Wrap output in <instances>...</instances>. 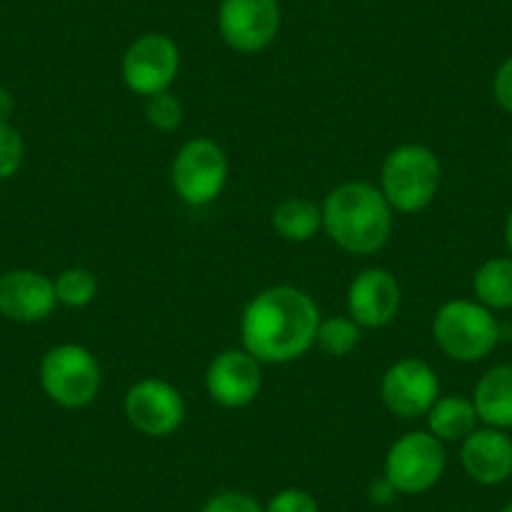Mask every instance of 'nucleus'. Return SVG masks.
<instances>
[{
	"label": "nucleus",
	"mask_w": 512,
	"mask_h": 512,
	"mask_svg": "<svg viewBox=\"0 0 512 512\" xmlns=\"http://www.w3.org/2000/svg\"><path fill=\"white\" fill-rule=\"evenodd\" d=\"M322 322L317 302L304 289L279 284L249 299L241 314V347L262 364L302 359L317 342Z\"/></svg>",
	"instance_id": "nucleus-1"
},
{
	"label": "nucleus",
	"mask_w": 512,
	"mask_h": 512,
	"mask_svg": "<svg viewBox=\"0 0 512 512\" xmlns=\"http://www.w3.org/2000/svg\"><path fill=\"white\" fill-rule=\"evenodd\" d=\"M322 229L347 254H377L395 229V209L379 186L347 181L327 194L322 204Z\"/></svg>",
	"instance_id": "nucleus-2"
},
{
	"label": "nucleus",
	"mask_w": 512,
	"mask_h": 512,
	"mask_svg": "<svg viewBox=\"0 0 512 512\" xmlns=\"http://www.w3.org/2000/svg\"><path fill=\"white\" fill-rule=\"evenodd\" d=\"M442 164L425 144H402L392 149L379 171V191L400 214H417L437 199Z\"/></svg>",
	"instance_id": "nucleus-3"
},
{
	"label": "nucleus",
	"mask_w": 512,
	"mask_h": 512,
	"mask_svg": "<svg viewBox=\"0 0 512 512\" xmlns=\"http://www.w3.org/2000/svg\"><path fill=\"white\" fill-rule=\"evenodd\" d=\"M38 382L53 405L63 410H83L101 392V362L83 344H56L43 354Z\"/></svg>",
	"instance_id": "nucleus-4"
},
{
	"label": "nucleus",
	"mask_w": 512,
	"mask_h": 512,
	"mask_svg": "<svg viewBox=\"0 0 512 512\" xmlns=\"http://www.w3.org/2000/svg\"><path fill=\"white\" fill-rule=\"evenodd\" d=\"M432 337L445 357L472 364L485 359L497 347L500 324L495 314L480 302L452 299L437 309L432 319Z\"/></svg>",
	"instance_id": "nucleus-5"
},
{
	"label": "nucleus",
	"mask_w": 512,
	"mask_h": 512,
	"mask_svg": "<svg viewBox=\"0 0 512 512\" xmlns=\"http://www.w3.org/2000/svg\"><path fill=\"white\" fill-rule=\"evenodd\" d=\"M447 467L445 442L427 430H412L392 442L384 457V477L400 495H422L442 480Z\"/></svg>",
	"instance_id": "nucleus-6"
},
{
	"label": "nucleus",
	"mask_w": 512,
	"mask_h": 512,
	"mask_svg": "<svg viewBox=\"0 0 512 512\" xmlns=\"http://www.w3.org/2000/svg\"><path fill=\"white\" fill-rule=\"evenodd\" d=\"M229 181V159L216 141L191 139L174 156L171 164V186L184 204L209 206L226 189Z\"/></svg>",
	"instance_id": "nucleus-7"
},
{
	"label": "nucleus",
	"mask_w": 512,
	"mask_h": 512,
	"mask_svg": "<svg viewBox=\"0 0 512 512\" xmlns=\"http://www.w3.org/2000/svg\"><path fill=\"white\" fill-rule=\"evenodd\" d=\"M181 68V51L164 33H146L126 48L121 61L123 83L136 96L151 98L171 91Z\"/></svg>",
	"instance_id": "nucleus-8"
},
{
	"label": "nucleus",
	"mask_w": 512,
	"mask_h": 512,
	"mask_svg": "<svg viewBox=\"0 0 512 512\" xmlns=\"http://www.w3.org/2000/svg\"><path fill=\"white\" fill-rule=\"evenodd\" d=\"M128 425L146 437H169L184 425L186 402L174 384L159 377H144L128 387L123 397Z\"/></svg>",
	"instance_id": "nucleus-9"
},
{
	"label": "nucleus",
	"mask_w": 512,
	"mask_h": 512,
	"mask_svg": "<svg viewBox=\"0 0 512 512\" xmlns=\"http://www.w3.org/2000/svg\"><path fill=\"white\" fill-rule=\"evenodd\" d=\"M216 23L229 48L239 53H262L277 41L282 6L279 0H221Z\"/></svg>",
	"instance_id": "nucleus-10"
},
{
	"label": "nucleus",
	"mask_w": 512,
	"mask_h": 512,
	"mask_svg": "<svg viewBox=\"0 0 512 512\" xmlns=\"http://www.w3.org/2000/svg\"><path fill=\"white\" fill-rule=\"evenodd\" d=\"M379 397L395 417L417 420V417H425L440 400V377L425 359H397L382 374Z\"/></svg>",
	"instance_id": "nucleus-11"
},
{
	"label": "nucleus",
	"mask_w": 512,
	"mask_h": 512,
	"mask_svg": "<svg viewBox=\"0 0 512 512\" xmlns=\"http://www.w3.org/2000/svg\"><path fill=\"white\" fill-rule=\"evenodd\" d=\"M262 362L251 357L244 347L224 349L206 367V392L211 400L226 410H241L262 392Z\"/></svg>",
	"instance_id": "nucleus-12"
},
{
	"label": "nucleus",
	"mask_w": 512,
	"mask_h": 512,
	"mask_svg": "<svg viewBox=\"0 0 512 512\" xmlns=\"http://www.w3.org/2000/svg\"><path fill=\"white\" fill-rule=\"evenodd\" d=\"M400 307L402 287L390 269H362L347 289V314L362 329L387 327L397 319Z\"/></svg>",
	"instance_id": "nucleus-13"
},
{
	"label": "nucleus",
	"mask_w": 512,
	"mask_h": 512,
	"mask_svg": "<svg viewBox=\"0 0 512 512\" xmlns=\"http://www.w3.org/2000/svg\"><path fill=\"white\" fill-rule=\"evenodd\" d=\"M58 307L53 279L36 269H8L0 274V317L16 324H38Z\"/></svg>",
	"instance_id": "nucleus-14"
},
{
	"label": "nucleus",
	"mask_w": 512,
	"mask_h": 512,
	"mask_svg": "<svg viewBox=\"0 0 512 512\" xmlns=\"http://www.w3.org/2000/svg\"><path fill=\"white\" fill-rule=\"evenodd\" d=\"M460 462L477 485H502L512 477V437L497 427H477L462 440Z\"/></svg>",
	"instance_id": "nucleus-15"
},
{
	"label": "nucleus",
	"mask_w": 512,
	"mask_h": 512,
	"mask_svg": "<svg viewBox=\"0 0 512 512\" xmlns=\"http://www.w3.org/2000/svg\"><path fill=\"white\" fill-rule=\"evenodd\" d=\"M472 405L485 427L512 430V364H497L477 379Z\"/></svg>",
	"instance_id": "nucleus-16"
},
{
	"label": "nucleus",
	"mask_w": 512,
	"mask_h": 512,
	"mask_svg": "<svg viewBox=\"0 0 512 512\" xmlns=\"http://www.w3.org/2000/svg\"><path fill=\"white\" fill-rule=\"evenodd\" d=\"M425 417L427 432H432L440 442H462L477 430L480 422L475 405L465 395L440 397Z\"/></svg>",
	"instance_id": "nucleus-17"
},
{
	"label": "nucleus",
	"mask_w": 512,
	"mask_h": 512,
	"mask_svg": "<svg viewBox=\"0 0 512 512\" xmlns=\"http://www.w3.org/2000/svg\"><path fill=\"white\" fill-rule=\"evenodd\" d=\"M272 226L284 241L304 244L322 231V206L304 196H289L272 211Z\"/></svg>",
	"instance_id": "nucleus-18"
},
{
	"label": "nucleus",
	"mask_w": 512,
	"mask_h": 512,
	"mask_svg": "<svg viewBox=\"0 0 512 512\" xmlns=\"http://www.w3.org/2000/svg\"><path fill=\"white\" fill-rule=\"evenodd\" d=\"M472 292L490 312L512 309V256L487 259L472 277Z\"/></svg>",
	"instance_id": "nucleus-19"
},
{
	"label": "nucleus",
	"mask_w": 512,
	"mask_h": 512,
	"mask_svg": "<svg viewBox=\"0 0 512 512\" xmlns=\"http://www.w3.org/2000/svg\"><path fill=\"white\" fill-rule=\"evenodd\" d=\"M359 339H362V327L349 314L347 317H327L319 322L314 347L327 357H347L357 349Z\"/></svg>",
	"instance_id": "nucleus-20"
},
{
	"label": "nucleus",
	"mask_w": 512,
	"mask_h": 512,
	"mask_svg": "<svg viewBox=\"0 0 512 512\" xmlns=\"http://www.w3.org/2000/svg\"><path fill=\"white\" fill-rule=\"evenodd\" d=\"M53 287H56L58 304L68 309H83L96 299L98 279L91 269L71 267L53 279Z\"/></svg>",
	"instance_id": "nucleus-21"
},
{
	"label": "nucleus",
	"mask_w": 512,
	"mask_h": 512,
	"mask_svg": "<svg viewBox=\"0 0 512 512\" xmlns=\"http://www.w3.org/2000/svg\"><path fill=\"white\" fill-rule=\"evenodd\" d=\"M184 103L174 96L171 91L156 93V96L146 98V121L156 128V131H176L184 123Z\"/></svg>",
	"instance_id": "nucleus-22"
},
{
	"label": "nucleus",
	"mask_w": 512,
	"mask_h": 512,
	"mask_svg": "<svg viewBox=\"0 0 512 512\" xmlns=\"http://www.w3.org/2000/svg\"><path fill=\"white\" fill-rule=\"evenodd\" d=\"M26 161V141L11 121H0V181H8L21 171Z\"/></svg>",
	"instance_id": "nucleus-23"
},
{
	"label": "nucleus",
	"mask_w": 512,
	"mask_h": 512,
	"mask_svg": "<svg viewBox=\"0 0 512 512\" xmlns=\"http://www.w3.org/2000/svg\"><path fill=\"white\" fill-rule=\"evenodd\" d=\"M267 512H319V502L312 492L302 487H287L279 490L264 507Z\"/></svg>",
	"instance_id": "nucleus-24"
},
{
	"label": "nucleus",
	"mask_w": 512,
	"mask_h": 512,
	"mask_svg": "<svg viewBox=\"0 0 512 512\" xmlns=\"http://www.w3.org/2000/svg\"><path fill=\"white\" fill-rule=\"evenodd\" d=\"M201 512H267L262 502H256V497L246 495L239 490H224L206 500Z\"/></svg>",
	"instance_id": "nucleus-25"
},
{
	"label": "nucleus",
	"mask_w": 512,
	"mask_h": 512,
	"mask_svg": "<svg viewBox=\"0 0 512 512\" xmlns=\"http://www.w3.org/2000/svg\"><path fill=\"white\" fill-rule=\"evenodd\" d=\"M492 96L502 111L512 113V56L497 68L495 78H492Z\"/></svg>",
	"instance_id": "nucleus-26"
},
{
	"label": "nucleus",
	"mask_w": 512,
	"mask_h": 512,
	"mask_svg": "<svg viewBox=\"0 0 512 512\" xmlns=\"http://www.w3.org/2000/svg\"><path fill=\"white\" fill-rule=\"evenodd\" d=\"M400 495V492L395 490V487H392V482L387 480V477H377V480L372 482V485H369V500H372V505H377V507H384V505H390L392 500H395V497Z\"/></svg>",
	"instance_id": "nucleus-27"
},
{
	"label": "nucleus",
	"mask_w": 512,
	"mask_h": 512,
	"mask_svg": "<svg viewBox=\"0 0 512 512\" xmlns=\"http://www.w3.org/2000/svg\"><path fill=\"white\" fill-rule=\"evenodd\" d=\"M13 113H16V96L11 88L0 86V121H11Z\"/></svg>",
	"instance_id": "nucleus-28"
},
{
	"label": "nucleus",
	"mask_w": 512,
	"mask_h": 512,
	"mask_svg": "<svg viewBox=\"0 0 512 512\" xmlns=\"http://www.w3.org/2000/svg\"><path fill=\"white\" fill-rule=\"evenodd\" d=\"M505 244H507V249H510V256H512V211L505 221Z\"/></svg>",
	"instance_id": "nucleus-29"
},
{
	"label": "nucleus",
	"mask_w": 512,
	"mask_h": 512,
	"mask_svg": "<svg viewBox=\"0 0 512 512\" xmlns=\"http://www.w3.org/2000/svg\"><path fill=\"white\" fill-rule=\"evenodd\" d=\"M502 512H512V502H507V505L502 507Z\"/></svg>",
	"instance_id": "nucleus-30"
},
{
	"label": "nucleus",
	"mask_w": 512,
	"mask_h": 512,
	"mask_svg": "<svg viewBox=\"0 0 512 512\" xmlns=\"http://www.w3.org/2000/svg\"><path fill=\"white\" fill-rule=\"evenodd\" d=\"M510 154H512V139H510Z\"/></svg>",
	"instance_id": "nucleus-31"
}]
</instances>
